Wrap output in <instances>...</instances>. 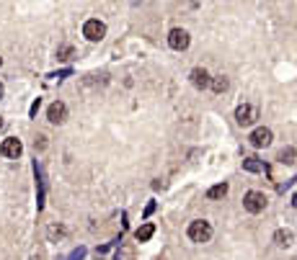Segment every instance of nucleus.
Segmentation results:
<instances>
[{"instance_id": "obj_1", "label": "nucleus", "mask_w": 297, "mask_h": 260, "mask_svg": "<svg viewBox=\"0 0 297 260\" xmlns=\"http://www.w3.org/2000/svg\"><path fill=\"white\" fill-rule=\"evenodd\" d=\"M186 235H189L191 242H210V237H212V224L207 222V219H197V222L189 224Z\"/></svg>"}, {"instance_id": "obj_2", "label": "nucleus", "mask_w": 297, "mask_h": 260, "mask_svg": "<svg viewBox=\"0 0 297 260\" xmlns=\"http://www.w3.org/2000/svg\"><path fill=\"white\" fill-rule=\"evenodd\" d=\"M243 209L251 211V214L264 211V209H266V196H264L261 191H248V193L243 196Z\"/></svg>"}, {"instance_id": "obj_3", "label": "nucleus", "mask_w": 297, "mask_h": 260, "mask_svg": "<svg viewBox=\"0 0 297 260\" xmlns=\"http://www.w3.org/2000/svg\"><path fill=\"white\" fill-rule=\"evenodd\" d=\"M83 36H85L88 41H101L103 36H106V23L98 21V18L85 21V26H83Z\"/></svg>"}, {"instance_id": "obj_4", "label": "nucleus", "mask_w": 297, "mask_h": 260, "mask_svg": "<svg viewBox=\"0 0 297 260\" xmlns=\"http://www.w3.org/2000/svg\"><path fill=\"white\" fill-rule=\"evenodd\" d=\"M259 119V111H256V106H251V103H243V106H238L235 109V121L241 127H251L254 121Z\"/></svg>"}, {"instance_id": "obj_5", "label": "nucleus", "mask_w": 297, "mask_h": 260, "mask_svg": "<svg viewBox=\"0 0 297 260\" xmlns=\"http://www.w3.org/2000/svg\"><path fill=\"white\" fill-rule=\"evenodd\" d=\"M21 152H23V144H21V139H16V136H8V139H3V144H0V155L8 157V160L21 157Z\"/></svg>"}, {"instance_id": "obj_6", "label": "nucleus", "mask_w": 297, "mask_h": 260, "mask_svg": "<svg viewBox=\"0 0 297 260\" xmlns=\"http://www.w3.org/2000/svg\"><path fill=\"white\" fill-rule=\"evenodd\" d=\"M189 31H184V28H171V34H168V44H171V49L176 52H184L189 49Z\"/></svg>"}, {"instance_id": "obj_7", "label": "nucleus", "mask_w": 297, "mask_h": 260, "mask_svg": "<svg viewBox=\"0 0 297 260\" xmlns=\"http://www.w3.org/2000/svg\"><path fill=\"white\" fill-rule=\"evenodd\" d=\"M189 78H191V85H194V88H199V90H207V88H210V83H212L210 72H207L204 67H194V70H191V75H189Z\"/></svg>"}, {"instance_id": "obj_8", "label": "nucleus", "mask_w": 297, "mask_h": 260, "mask_svg": "<svg viewBox=\"0 0 297 260\" xmlns=\"http://www.w3.org/2000/svg\"><path fill=\"white\" fill-rule=\"evenodd\" d=\"M47 119L52 121V124H62V121L67 119V106L62 101H54L47 109Z\"/></svg>"}, {"instance_id": "obj_9", "label": "nucleus", "mask_w": 297, "mask_h": 260, "mask_svg": "<svg viewBox=\"0 0 297 260\" xmlns=\"http://www.w3.org/2000/svg\"><path fill=\"white\" fill-rule=\"evenodd\" d=\"M248 139H251V144H254V147H269L272 144V129L259 127V129H254V134H251Z\"/></svg>"}, {"instance_id": "obj_10", "label": "nucleus", "mask_w": 297, "mask_h": 260, "mask_svg": "<svg viewBox=\"0 0 297 260\" xmlns=\"http://www.w3.org/2000/svg\"><path fill=\"white\" fill-rule=\"evenodd\" d=\"M292 240H295V235L290 232V229H277L274 232V242L279 245V248H290Z\"/></svg>"}, {"instance_id": "obj_11", "label": "nucleus", "mask_w": 297, "mask_h": 260, "mask_svg": "<svg viewBox=\"0 0 297 260\" xmlns=\"http://www.w3.org/2000/svg\"><path fill=\"white\" fill-rule=\"evenodd\" d=\"M153 235H155V224H150V222H147V224H142V227L137 229V232H135L137 242H147V240H150Z\"/></svg>"}, {"instance_id": "obj_12", "label": "nucleus", "mask_w": 297, "mask_h": 260, "mask_svg": "<svg viewBox=\"0 0 297 260\" xmlns=\"http://www.w3.org/2000/svg\"><path fill=\"white\" fill-rule=\"evenodd\" d=\"M243 170H248V173H264L266 167H264V162L256 160V157H246V160H243Z\"/></svg>"}, {"instance_id": "obj_13", "label": "nucleus", "mask_w": 297, "mask_h": 260, "mask_svg": "<svg viewBox=\"0 0 297 260\" xmlns=\"http://www.w3.org/2000/svg\"><path fill=\"white\" fill-rule=\"evenodd\" d=\"M210 88L215 90V93H225V90L230 88V83H228V78H222V75H217V78H212Z\"/></svg>"}, {"instance_id": "obj_14", "label": "nucleus", "mask_w": 297, "mask_h": 260, "mask_svg": "<svg viewBox=\"0 0 297 260\" xmlns=\"http://www.w3.org/2000/svg\"><path fill=\"white\" fill-rule=\"evenodd\" d=\"M225 193H228V183H217V186H212L210 191H207V198H212V201H215V198H222Z\"/></svg>"}, {"instance_id": "obj_15", "label": "nucleus", "mask_w": 297, "mask_h": 260, "mask_svg": "<svg viewBox=\"0 0 297 260\" xmlns=\"http://www.w3.org/2000/svg\"><path fill=\"white\" fill-rule=\"evenodd\" d=\"M295 157H297L295 147H285V149L279 152V160H282V162H287V165H290V162H295Z\"/></svg>"}, {"instance_id": "obj_16", "label": "nucleus", "mask_w": 297, "mask_h": 260, "mask_svg": "<svg viewBox=\"0 0 297 260\" xmlns=\"http://www.w3.org/2000/svg\"><path fill=\"white\" fill-rule=\"evenodd\" d=\"M47 237L54 242V240H59V237H65V227H59V224H52L49 229H47Z\"/></svg>"}, {"instance_id": "obj_17", "label": "nucleus", "mask_w": 297, "mask_h": 260, "mask_svg": "<svg viewBox=\"0 0 297 260\" xmlns=\"http://www.w3.org/2000/svg\"><path fill=\"white\" fill-rule=\"evenodd\" d=\"M72 54H75V49H72V47H59L57 49V59H70Z\"/></svg>"}, {"instance_id": "obj_18", "label": "nucleus", "mask_w": 297, "mask_h": 260, "mask_svg": "<svg viewBox=\"0 0 297 260\" xmlns=\"http://www.w3.org/2000/svg\"><path fill=\"white\" fill-rule=\"evenodd\" d=\"M83 255H85V248H78V250H72L65 260H83Z\"/></svg>"}, {"instance_id": "obj_19", "label": "nucleus", "mask_w": 297, "mask_h": 260, "mask_svg": "<svg viewBox=\"0 0 297 260\" xmlns=\"http://www.w3.org/2000/svg\"><path fill=\"white\" fill-rule=\"evenodd\" d=\"M34 144H36L39 149H44V147H47V136H44V134H39V136H36V142H34Z\"/></svg>"}, {"instance_id": "obj_20", "label": "nucleus", "mask_w": 297, "mask_h": 260, "mask_svg": "<svg viewBox=\"0 0 297 260\" xmlns=\"http://www.w3.org/2000/svg\"><path fill=\"white\" fill-rule=\"evenodd\" d=\"M39 103H41V101L36 98V101H34V106H31V116H36V111H39Z\"/></svg>"}, {"instance_id": "obj_21", "label": "nucleus", "mask_w": 297, "mask_h": 260, "mask_svg": "<svg viewBox=\"0 0 297 260\" xmlns=\"http://www.w3.org/2000/svg\"><path fill=\"white\" fill-rule=\"evenodd\" d=\"M0 131H3V116H0Z\"/></svg>"}, {"instance_id": "obj_22", "label": "nucleus", "mask_w": 297, "mask_h": 260, "mask_svg": "<svg viewBox=\"0 0 297 260\" xmlns=\"http://www.w3.org/2000/svg\"><path fill=\"white\" fill-rule=\"evenodd\" d=\"M0 98H3V83H0Z\"/></svg>"}, {"instance_id": "obj_23", "label": "nucleus", "mask_w": 297, "mask_h": 260, "mask_svg": "<svg viewBox=\"0 0 297 260\" xmlns=\"http://www.w3.org/2000/svg\"><path fill=\"white\" fill-rule=\"evenodd\" d=\"M0 65H3V57H0Z\"/></svg>"}]
</instances>
